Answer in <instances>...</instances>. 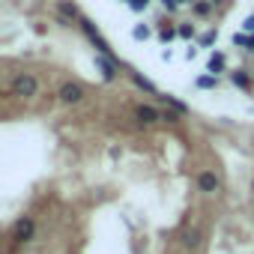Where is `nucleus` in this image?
<instances>
[{
	"instance_id": "6ab92c4d",
	"label": "nucleus",
	"mask_w": 254,
	"mask_h": 254,
	"mask_svg": "<svg viewBox=\"0 0 254 254\" xmlns=\"http://www.w3.org/2000/svg\"><path fill=\"white\" fill-rule=\"evenodd\" d=\"M242 27H245V30H254V15H251V18H245V24H242Z\"/></svg>"
},
{
	"instance_id": "2eb2a0df",
	"label": "nucleus",
	"mask_w": 254,
	"mask_h": 254,
	"mask_svg": "<svg viewBox=\"0 0 254 254\" xmlns=\"http://www.w3.org/2000/svg\"><path fill=\"white\" fill-rule=\"evenodd\" d=\"M135 84H138V87H144V90H150V93H153V84H150V81H144V78H141V75H135Z\"/></svg>"
},
{
	"instance_id": "9d476101",
	"label": "nucleus",
	"mask_w": 254,
	"mask_h": 254,
	"mask_svg": "<svg viewBox=\"0 0 254 254\" xmlns=\"http://www.w3.org/2000/svg\"><path fill=\"white\" fill-rule=\"evenodd\" d=\"M147 36H150V27L138 24V27H135V39H147Z\"/></svg>"
},
{
	"instance_id": "9b49d317",
	"label": "nucleus",
	"mask_w": 254,
	"mask_h": 254,
	"mask_svg": "<svg viewBox=\"0 0 254 254\" xmlns=\"http://www.w3.org/2000/svg\"><path fill=\"white\" fill-rule=\"evenodd\" d=\"M197 87H215V78L212 75H203V78H197Z\"/></svg>"
},
{
	"instance_id": "0eeeda50",
	"label": "nucleus",
	"mask_w": 254,
	"mask_h": 254,
	"mask_svg": "<svg viewBox=\"0 0 254 254\" xmlns=\"http://www.w3.org/2000/svg\"><path fill=\"white\" fill-rule=\"evenodd\" d=\"M221 69H224V54H215V57L209 60V66H206V72H212V75H215V72H221Z\"/></svg>"
},
{
	"instance_id": "6e6552de",
	"label": "nucleus",
	"mask_w": 254,
	"mask_h": 254,
	"mask_svg": "<svg viewBox=\"0 0 254 254\" xmlns=\"http://www.w3.org/2000/svg\"><path fill=\"white\" fill-rule=\"evenodd\" d=\"M96 66H99V69H102V75H105V78H108V81H111V78H114V66H111V63H108V60H105V57H96Z\"/></svg>"
},
{
	"instance_id": "dca6fc26",
	"label": "nucleus",
	"mask_w": 254,
	"mask_h": 254,
	"mask_svg": "<svg viewBox=\"0 0 254 254\" xmlns=\"http://www.w3.org/2000/svg\"><path fill=\"white\" fill-rule=\"evenodd\" d=\"M194 12H197V15H206V12H209V3H194Z\"/></svg>"
},
{
	"instance_id": "4468645a",
	"label": "nucleus",
	"mask_w": 254,
	"mask_h": 254,
	"mask_svg": "<svg viewBox=\"0 0 254 254\" xmlns=\"http://www.w3.org/2000/svg\"><path fill=\"white\" fill-rule=\"evenodd\" d=\"M233 84H242V87H248V78H245L242 72H233Z\"/></svg>"
},
{
	"instance_id": "20e7f679",
	"label": "nucleus",
	"mask_w": 254,
	"mask_h": 254,
	"mask_svg": "<svg viewBox=\"0 0 254 254\" xmlns=\"http://www.w3.org/2000/svg\"><path fill=\"white\" fill-rule=\"evenodd\" d=\"M81 24H84V30H87V36H90V39L96 42V48H99L102 54H108V42H105V39H102V36H99L96 30H93V24H90V21H81Z\"/></svg>"
},
{
	"instance_id": "a211bd4d",
	"label": "nucleus",
	"mask_w": 254,
	"mask_h": 254,
	"mask_svg": "<svg viewBox=\"0 0 254 254\" xmlns=\"http://www.w3.org/2000/svg\"><path fill=\"white\" fill-rule=\"evenodd\" d=\"M147 3H150V0H132V6H135V9H147Z\"/></svg>"
},
{
	"instance_id": "39448f33",
	"label": "nucleus",
	"mask_w": 254,
	"mask_h": 254,
	"mask_svg": "<svg viewBox=\"0 0 254 254\" xmlns=\"http://www.w3.org/2000/svg\"><path fill=\"white\" fill-rule=\"evenodd\" d=\"M135 114H138V120H144V123H156V120H162V114H159L156 108H150V105H141Z\"/></svg>"
},
{
	"instance_id": "f03ea898",
	"label": "nucleus",
	"mask_w": 254,
	"mask_h": 254,
	"mask_svg": "<svg viewBox=\"0 0 254 254\" xmlns=\"http://www.w3.org/2000/svg\"><path fill=\"white\" fill-rule=\"evenodd\" d=\"M81 96H84V90H81L78 84H66V87L60 90V99H63V102H78Z\"/></svg>"
},
{
	"instance_id": "423d86ee",
	"label": "nucleus",
	"mask_w": 254,
	"mask_h": 254,
	"mask_svg": "<svg viewBox=\"0 0 254 254\" xmlns=\"http://www.w3.org/2000/svg\"><path fill=\"white\" fill-rule=\"evenodd\" d=\"M197 186H200L203 191H215V189H218V177H215V174H200V177H197Z\"/></svg>"
},
{
	"instance_id": "f257e3e1",
	"label": "nucleus",
	"mask_w": 254,
	"mask_h": 254,
	"mask_svg": "<svg viewBox=\"0 0 254 254\" xmlns=\"http://www.w3.org/2000/svg\"><path fill=\"white\" fill-rule=\"evenodd\" d=\"M12 93L15 96H36V78L33 75H18L12 81Z\"/></svg>"
},
{
	"instance_id": "1a4fd4ad",
	"label": "nucleus",
	"mask_w": 254,
	"mask_h": 254,
	"mask_svg": "<svg viewBox=\"0 0 254 254\" xmlns=\"http://www.w3.org/2000/svg\"><path fill=\"white\" fill-rule=\"evenodd\" d=\"M60 15H63V18H78V9H75L72 3H60Z\"/></svg>"
},
{
	"instance_id": "412c9836",
	"label": "nucleus",
	"mask_w": 254,
	"mask_h": 254,
	"mask_svg": "<svg viewBox=\"0 0 254 254\" xmlns=\"http://www.w3.org/2000/svg\"><path fill=\"white\" fill-rule=\"evenodd\" d=\"M251 45H254V42H251Z\"/></svg>"
},
{
	"instance_id": "f3484780",
	"label": "nucleus",
	"mask_w": 254,
	"mask_h": 254,
	"mask_svg": "<svg viewBox=\"0 0 254 254\" xmlns=\"http://www.w3.org/2000/svg\"><path fill=\"white\" fill-rule=\"evenodd\" d=\"M159 36H162V39H165V42H168V39H171V36H174V30H171V27H162V30H159Z\"/></svg>"
},
{
	"instance_id": "ddd939ff",
	"label": "nucleus",
	"mask_w": 254,
	"mask_h": 254,
	"mask_svg": "<svg viewBox=\"0 0 254 254\" xmlns=\"http://www.w3.org/2000/svg\"><path fill=\"white\" fill-rule=\"evenodd\" d=\"M180 36H183V39H191V36H194V27L183 24V27H180Z\"/></svg>"
},
{
	"instance_id": "aec40b11",
	"label": "nucleus",
	"mask_w": 254,
	"mask_h": 254,
	"mask_svg": "<svg viewBox=\"0 0 254 254\" xmlns=\"http://www.w3.org/2000/svg\"><path fill=\"white\" fill-rule=\"evenodd\" d=\"M212 3H215V0H212Z\"/></svg>"
},
{
	"instance_id": "7ed1b4c3",
	"label": "nucleus",
	"mask_w": 254,
	"mask_h": 254,
	"mask_svg": "<svg viewBox=\"0 0 254 254\" xmlns=\"http://www.w3.org/2000/svg\"><path fill=\"white\" fill-rule=\"evenodd\" d=\"M30 236H33V221H30V218H21V221L15 224V239L24 242V239H30Z\"/></svg>"
},
{
	"instance_id": "f8f14e48",
	"label": "nucleus",
	"mask_w": 254,
	"mask_h": 254,
	"mask_svg": "<svg viewBox=\"0 0 254 254\" xmlns=\"http://www.w3.org/2000/svg\"><path fill=\"white\" fill-rule=\"evenodd\" d=\"M197 242H200V239H197V230H191V233H186V245H189V248H194Z\"/></svg>"
}]
</instances>
